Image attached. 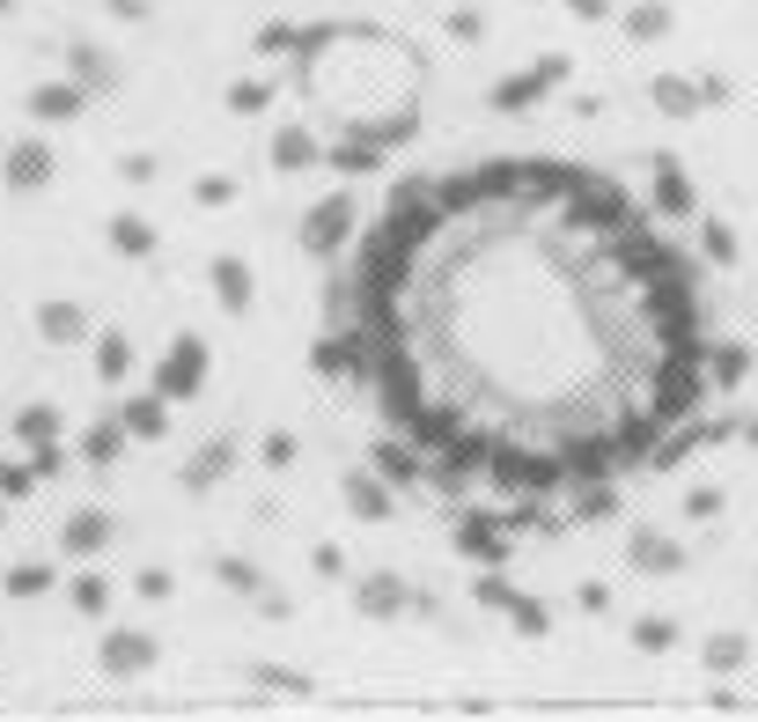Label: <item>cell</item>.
I'll list each match as a JSON object with an SVG mask.
<instances>
[{"label":"cell","instance_id":"cell-1","mask_svg":"<svg viewBox=\"0 0 758 722\" xmlns=\"http://www.w3.org/2000/svg\"><path fill=\"white\" fill-rule=\"evenodd\" d=\"M449 546L465 553V560H479V568H501L509 560V523L493 516V509H465V516L449 523Z\"/></svg>","mask_w":758,"mask_h":722},{"label":"cell","instance_id":"cell-2","mask_svg":"<svg viewBox=\"0 0 758 722\" xmlns=\"http://www.w3.org/2000/svg\"><path fill=\"white\" fill-rule=\"evenodd\" d=\"M354 222H361V214H354V200H346V192L317 200V207H310V222H302V251H310V258H339L346 236H354Z\"/></svg>","mask_w":758,"mask_h":722},{"label":"cell","instance_id":"cell-3","mask_svg":"<svg viewBox=\"0 0 758 722\" xmlns=\"http://www.w3.org/2000/svg\"><path fill=\"white\" fill-rule=\"evenodd\" d=\"M199 384H207V340H199V332H177L170 354H163V369H155V391H163V399H192Z\"/></svg>","mask_w":758,"mask_h":722},{"label":"cell","instance_id":"cell-4","mask_svg":"<svg viewBox=\"0 0 758 722\" xmlns=\"http://www.w3.org/2000/svg\"><path fill=\"white\" fill-rule=\"evenodd\" d=\"M560 81H567V59H560V52H545L538 67H523V75L493 81V111H509V119H515V111H531V103H538L545 89H560Z\"/></svg>","mask_w":758,"mask_h":722},{"label":"cell","instance_id":"cell-5","mask_svg":"<svg viewBox=\"0 0 758 722\" xmlns=\"http://www.w3.org/2000/svg\"><path fill=\"white\" fill-rule=\"evenodd\" d=\"M97 664H103L111 678H141L147 664H155V634H141V626H119V634H103Z\"/></svg>","mask_w":758,"mask_h":722},{"label":"cell","instance_id":"cell-6","mask_svg":"<svg viewBox=\"0 0 758 722\" xmlns=\"http://www.w3.org/2000/svg\"><path fill=\"white\" fill-rule=\"evenodd\" d=\"M354 604H361V612H368V620H405V612H413V590H405V575H383V568H376V575H361V590H354Z\"/></svg>","mask_w":758,"mask_h":722},{"label":"cell","instance_id":"cell-7","mask_svg":"<svg viewBox=\"0 0 758 722\" xmlns=\"http://www.w3.org/2000/svg\"><path fill=\"white\" fill-rule=\"evenodd\" d=\"M648 163H656V207L670 222H692V214H700V192H692L685 163H678V155H648Z\"/></svg>","mask_w":758,"mask_h":722},{"label":"cell","instance_id":"cell-8","mask_svg":"<svg viewBox=\"0 0 758 722\" xmlns=\"http://www.w3.org/2000/svg\"><path fill=\"white\" fill-rule=\"evenodd\" d=\"M626 560H634L640 575H678L685 568V546H678L670 531H656V523H640L634 538H626Z\"/></svg>","mask_w":758,"mask_h":722},{"label":"cell","instance_id":"cell-9","mask_svg":"<svg viewBox=\"0 0 758 722\" xmlns=\"http://www.w3.org/2000/svg\"><path fill=\"white\" fill-rule=\"evenodd\" d=\"M81 103H89V89H81V81H37V89L23 97V111H30L37 125H67V119H81Z\"/></svg>","mask_w":758,"mask_h":722},{"label":"cell","instance_id":"cell-10","mask_svg":"<svg viewBox=\"0 0 758 722\" xmlns=\"http://www.w3.org/2000/svg\"><path fill=\"white\" fill-rule=\"evenodd\" d=\"M103 546H111V516H103V509H74L67 531H59V553H67V560H97Z\"/></svg>","mask_w":758,"mask_h":722},{"label":"cell","instance_id":"cell-11","mask_svg":"<svg viewBox=\"0 0 758 722\" xmlns=\"http://www.w3.org/2000/svg\"><path fill=\"white\" fill-rule=\"evenodd\" d=\"M0 177H8L15 192L52 185V148H45V141H15V148H8V163H0Z\"/></svg>","mask_w":758,"mask_h":722},{"label":"cell","instance_id":"cell-12","mask_svg":"<svg viewBox=\"0 0 758 722\" xmlns=\"http://www.w3.org/2000/svg\"><path fill=\"white\" fill-rule=\"evenodd\" d=\"M67 67H74V81H81L89 97H97V89H119V59H111L103 45H89V37H74V45H67Z\"/></svg>","mask_w":758,"mask_h":722},{"label":"cell","instance_id":"cell-13","mask_svg":"<svg viewBox=\"0 0 758 722\" xmlns=\"http://www.w3.org/2000/svg\"><path fill=\"white\" fill-rule=\"evenodd\" d=\"M339 495H346V509H354L361 523H383V516H391V479H376V473H346Z\"/></svg>","mask_w":758,"mask_h":722},{"label":"cell","instance_id":"cell-14","mask_svg":"<svg viewBox=\"0 0 758 722\" xmlns=\"http://www.w3.org/2000/svg\"><path fill=\"white\" fill-rule=\"evenodd\" d=\"M751 634H736V626H722V634H707V642H700V664H707L714 678H729V671H744V664H751Z\"/></svg>","mask_w":758,"mask_h":722},{"label":"cell","instance_id":"cell-15","mask_svg":"<svg viewBox=\"0 0 758 722\" xmlns=\"http://www.w3.org/2000/svg\"><path fill=\"white\" fill-rule=\"evenodd\" d=\"M751 376V347L744 340H707V384L714 391H736Z\"/></svg>","mask_w":758,"mask_h":722},{"label":"cell","instance_id":"cell-16","mask_svg":"<svg viewBox=\"0 0 758 722\" xmlns=\"http://www.w3.org/2000/svg\"><path fill=\"white\" fill-rule=\"evenodd\" d=\"M648 97H656L662 119H700V111H707V103H700V81H692V75H656V89H648Z\"/></svg>","mask_w":758,"mask_h":722},{"label":"cell","instance_id":"cell-17","mask_svg":"<svg viewBox=\"0 0 758 722\" xmlns=\"http://www.w3.org/2000/svg\"><path fill=\"white\" fill-rule=\"evenodd\" d=\"M119 421H125V435L155 443V435H170V399H163V391H155V399H125Z\"/></svg>","mask_w":758,"mask_h":722},{"label":"cell","instance_id":"cell-18","mask_svg":"<svg viewBox=\"0 0 758 722\" xmlns=\"http://www.w3.org/2000/svg\"><path fill=\"white\" fill-rule=\"evenodd\" d=\"M310 163H317V133L310 125H280L272 133V170L288 177V170H310Z\"/></svg>","mask_w":758,"mask_h":722},{"label":"cell","instance_id":"cell-19","mask_svg":"<svg viewBox=\"0 0 758 722\" xmlns=\"http://www.w3.org/2000/svg\"><path fill=\"white\" fill-rule=\"evenodd\" d=\"M214 302L228 310V318H244V310H250V266H244V258H214Z\"/></svg>","mask_w":758,"mask_h":722},{"label":"cell","instance_id":"cell-20","mask_svg":"<svg viewBox=\"0 0 758 722\" xmlns=\"http://www.w3.org/2000/svg\"><path fill=\"white\" fill-rule=\"evenodd\" d=\"M376 479H391V487H420V479H427V465H420L413 457V443H376Z\"/></svg>","mask_w":758,"mask_h":722},{"label":"cell","instance_id":"cell-21","mask_svg":"<svg viewBox=\"0 0 758 722\" xmlns=\"http://www.w3.org/2000/svg\"><path fill=\"white\" fill-rule=\"evenodd\" d=\"M670 23H678L670 0H634V8H626V37H634V45H662Z\"/></svg>","mask_w":758,"mask_h":722},{"label":"cell","instance_id":"cell-22","mask_svg":"<svg viewBox=\"0 0 758 722\" xmlns=\"http://www.w3.org/2000/svg\"><path fill=\"white\" fill-rule=\"evenodd\" d=\"M37 332H45L52 347H74L89 332V318H81V302H37Z\"/></svg>","mask_w":758,"mask_h":722},{"label":"cell","instance_id":"cell-23","mask_svg":"<svg viewBox=\"0 0 758 722\" xmlns=\"http://www.w3.org/2000/svg\"><path fill=\"white\" fill-rule=\"evenodd\" d=\"M228 465H236V443H228V435H214V443H207L192 465H185V487H192V495H207V487H214Z\"/></svg>","mask_w":758,"mask_h":722},{"label":"cell","instance_id":"cell-24","mask_svg":"<svg viewBox=\"0 0 758 722\" xmlns=\"http://www.w3.org/2000/svg\"><path fill=\"white\" fill-rule=\"evenodd\" d=\"M125 443H133V435H125V421H97L89 435H81V457H89V465L103 473V465H119V449H125Z\"/></svg>","mask_w":758,"mask_h":722},{"label":"cell","instance_id":"cell-25","mask_svg":"<svg viewBox=\"0 0 758 722\" xmlns=\"http://www.w3.org/2000/svg\"><path fill=\"white\" fill-rule=\"evenodd\" d=\"M575 516H582V523H612V516H618V487H612V479H589V487H575Z\"/></svg>","mask_w":758,"mask_h":722},{"label":"cell","instance_id":"cell-26","mask_svg":"<svg viewBox=\"0 0 758 722\" xmlns=\"http://www.w3.org/2000/svg\"><path fill=\"white\" fill-rule=\"evenodd\" d=\"M97 376H103V384H125V376H133V347H125V332H103V340H97Z\"/></svg>","mask_w":758,"mask_h":722},{"label":"cell","instance_id":"cell-27","mask_svg":"<svg viewBox=\"0 0 758 722\" xmlns=\"http://www.w3.org/2000/svg\"><path fill=\"white\" fill-rule=\"evenodd\" d=\"M15 435H23L30 449H37V443H59V406H23V413H15Z\"/></svg>","mask_w":758,"mask_h":722},{"label":"cell","instance_id":"cell-28","mask_svg":"<svg viewBox=\"0 0 758 722\" xmlns=\"http://www.w3.org/2000/svg\"><path fill=\"white\" fill-rule=\"evenodd\" d=\"M111 251H125V258H147V251H155V229H147L141 214H119V222H111Z\"/></svg>","mask_w":758,"mask_h":722},{"label":"cell","instance_id":"cell-29","mask_svg":"<svg viewBox=\"0 0 758 722\" xmlns=\"http://www.w3.org/2000/svg\"><path fill=\"white\" fill-rule=\"evenodd\" d=\"M509 626L523 634V642H545V634H553V612H545L538 598H515L509 604Z\"/></svg>","mask_w":758,"mask_h":722},{"label":"cell","instance_id":"cell-30","mask_svg":"<svg viewBox=\"0 0 758 722\" xmlns=\"http://www.w3.org/2000/svg\"><path fill=\"white\" fill-rule=\"evenodd\" d=\"M700 251H707L714 266H736V229L714 222V214H700Z\"/></svg>","mask_w":758,"mask_h":722},{"label":"cell","instance_id":"cell-31","mask_svg":"<svg viewBox=\"0 0 758 722\" xmlns=\"http://www.w3.org/2000/svg\"><path fill=\"white\" fill-rule=\"evenodd\" d=\"M471 598L487 604V612H509V604L523 598V590H515V582H509V575H501V568H487V575H479V582H471Z\"/></svg>","mask_w":758,"mask_h":722},{"label":"cell","instance_id":"cell-32","mask_svg":"<svg viewBox=\"0 0 758 722\" xmlns=\"http://www.w3.org/2000/svg\"><path fill=\"white\" fill-rule=\"evenodd\" d=\"M250 686H266V693H288V700L310 693V678H302V671H280V664H250Z\"/></svg>","mask_w":758,"mask_h":722},{"label":"cell","instance_id":"cell-33","mask_svg":"<svg viewBox=\"0 0 758 722\" xmlns=\"http://www.w3.org/2000/svg\"><path fill=\"white\" fill-rule=\"evenodd\" d=\"M634 648L640 656H670V648H678V626L670 620H634Z\"/></svg>","mask_w":758,"mask_h":722},{"label":"cell","instance_id":"cell-34","mask_svg":"<svg viewBox=\"0 0 758 722\" xmlns=\"http://www.w3.org/2000/svg\"><path fill=\"white\" fill-rule=\"evenodd\" d=\"M52 590V568L45 560H23V568H8V598H45Z\"/></svg>","mask_w":758,"mask_h":722},{"label":"cell","instance_id":"cell-35","mask_svg":"<svg viewBox=\"0 0 758 722\" xmlns=\"http://www.w3.org/2000/svg\"><path fill=\"white\" fill-rule=\"evenodd\" d=\"M74 612L103 620V612H111V582H103V575H81V582H74Z\"/></svg>","mask_w":758,"mask_h":722},{"label":"cell","instance_id":"cell-36","mask_svg":"<svg viewBox=\"0 0 758 722\" xmlns=\"http://www.w3.org/2000/svg\"><path fill=\"white\" fill-rule=\"evenodd\" d=\"M266 103H272V81H236V89H228V111H236V119H258Z\"/></svg>","mask_w":758,"mask_h":722},{"label":"cell","instance_id":"cell-37","mask_svg":"<svg viewBox=\"0 0 758 722\" xmlns=\"http://www.w3.org/2000/svg\"><path fill=\"white\" fill-rule=\"evenodd\" d=\"M30 487H37V473H30V465H15V457H0V501H23Z\"/></svg>","mask_w":758,"mask_h":722},{"label":"cell","instance_id":"cell-38","mask_svg":"<svg viewBox=\"0 0 758 722\" xmlns=\"http://www.w3.org/2000/svg\"><path fill=\"white\" fill-rule=\"evenodd\" d=\"M221 582H228L236 598H258V590H266V582H258V568H250V560H221Z\"/></svg>","mask_w":758,"mask_h":722},{"label":"cell","instance_id":"cell-39","mask_svg":"<svg viewBox=\"0 0 758 722\" xmlns=\"http://www.w3.org/2000/svg\"><path fill=\"white\" fill-rule=\"evenodd\" d=\"M294 457H302V443H294V435H266V449H258V465H272V473H288Z\"/></svg>","mask_w":758,"mask_h":722},{"label":"cell","instance_id":"cell-40","mask_svg":"<svg viewBox=\"0 0 758 722\" xmlns=\"http://www.w3.org/2000/svg\"><path fill=\"white\" fill-rule=\"evenodd\" d=\"M30 473H37V479H59V473H67V449H59V443H37V449H30Z\"/></svg>","mask_w":758,"mask_h":722},{"label":"cell","instance_id":"cell-41","mask_svg":"<svg viewBox=\"0 0 758 722\" xmlns=\"http://www.w3.org/2000/svg\"><path fill=\"white\" fill-rule=\"evenodd\" d=\"M449 37L479 45V37H487V15H479V8H457V15H449Z\"/></svg>","mask_w":758,"mask_h":722},{"label":"cell","instance_id":"cell-42","mask_svg":"<svg viewBox=\"0 0 758 722\" xmlns=\"http://www.w3.org/2000/svg\"><path fill=\"white\" fill-rule=\"evenodd\" d=\"M685 516H722V487H692V495H685Z\"/></svg>","mask_w":758,"mask_h":722},{"label":"cell","instance_id":"cell-43","mask_svg":"<svg viewBox=\"0 0 758 722\" xmlns=\"http://www.w3.org/2000/svg\"><path fill=\"white\" fill-rule=\"evenodd\" d=\"M236 200V185L228 177H199V207H228Z\"/></svg>","mask_w":758,"mask_h":722},{"label":"cell","instance_id":"cell-44","mask_svg":"<svg viewBox=\"0 0 758 722\" xmlns=\"http://www.w3.org/2000/svg\"><path fill=\"white\" fill-rule=\"evenodd\" d=\"M567 15H582V23H604V15H612V0H560Z\"/></svg>","mask_w":758,"mask_h":722},{"label":"cell","instance_id":"cell-45","mask_svg":"<svg viewBox=\"0 0 758 722\" xmlns=\"http://www.w3.org/2000/svg\"><path fill=\"white\" fill-rule=\"evenodd\" d=\"M700 103H707V111H722V103H729V81H722V75H700Z\"/></svg>","mask_w":758,"mask_h":722},{"label":"cell","instance_id":"cell-46","mask_svg":"<svg viewBox=\"0 0 758 722\" xmlns=\"http://www.w3.org/2000/svg\"><path fill=\"white\" fill-rule=\"evenodd\" d=\"M141 598H170V575H163V568H141Z\"/></svg>","mask_w":758,"mask_h":722},{"label":"cell","instance_id":"cell-47","mask_svg":"<svg viewBox=\"0 0 758 722\" xmlns=\"http://www.w3.org/2000/svg\"><path fill=\"white\" fill-rule=\"evenodd\" d=\"M582 612H612V590H604V582H582Z\"/></svg>","mask_w":758,"mask_h":722},{"label":"cell","instance_id":"cell-48","mask_svg":"<svg viewBox=\"0 0 758 722\" xmlns=\"http://www.w3.org/2000/svg\"><path fill=\"white\" fill-rule=\"evenodd\" d=\"M111 15H119V23H141V15H147V0H111Z\"/></svg>","mask_w":758,"mask_h":722},{"label":"cell","instance_id":"cell-49","mask_svg":"<svg viewBox=\"0 0 758 722\" xmlns=\"http://www.w3.org/2000/svg\"><path fill=\"white\" fill-rule=\"evenodd\" d=\"M744 443H751V449H758V413H751V421H744Z\"/></svg>","mask_w":758,"mask_h":722},{"label":"cell","instance_id":"cell-50","mask_svg":"<svg viewBox=\"0 0 758 722\" xmlns=\"http://www.w3.org/2000/svg\"><path fill=\"white\" fill-rule=\"evenodd\" d=\"M0 509H8V501H0Z\"/></svg>","mask_w":758,"mask_h":722}]
</instances>
